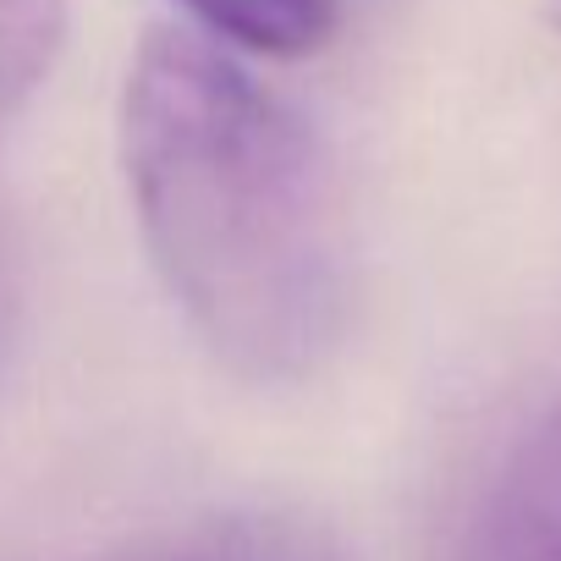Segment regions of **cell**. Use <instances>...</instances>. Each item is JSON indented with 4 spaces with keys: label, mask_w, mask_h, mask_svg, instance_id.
I'll return each instance as SVG.
<instances>
[{
    "label": "cell",
    "mask_w": 561,
    "mask_h": 561,
    "mask_svg": "<svg viewBox=\"0 0 561 561\" xmlns=\"http://www.w3.org/2000/svg\"><path fill=\"white\" fill-rule=\"evenodd\" d=\"M545 12H550V23L561 28V0H550V7H545Z\"/></svg>",
    "instance_id": "cell-6"
},
{
    "label": "cell",
    "mask_w": 561,
    "mask_h": 561,
    "mask_svg": "<svg viewBox=\"0 0 561 561\" xmlns=\"http://www.w3.org/2000/svg\"><path fill=\"white\" fill-rule=\"evenodd\" d=\"M127 561H353L336 539L298 523H226L182 545H160Z\"/></svg>",
    "instance_id": "cell-5"
},
{
    "label": "cell",
    "mask_w": 561,
    "mask_h": 561,
    "mask_svg": "<svg viewBox=\"0 0 561 561\" xmlns=\"http://www.w3.org/2000/svg\"><path fill=\"white\" fill-rule=\"evenodd\" d=\"M144 248L193 336L253 386H298L347 325V231L309 122L209 34L149 28L122 89Z\"/></svg>",
    "instance_id": "cell-1"
},
{
    "label": "cell",
    "mask_w": 561,
    "mask_h": 561,
    "mask_svg": "<svg viewBox=\"0 0 561 561\" xmlns=\"http://www.w3.org/2000/svg\"><path fill=\"white\" fill-rule=\"evenodd\" d=\"M446 561H561V402L501 457Z\"/></svg>",
    "instance_id": "cell-2"
},
{
    "label": "cell",
    "mask_w": 561,
    "mask_h": 561,
    "mask_svg": "<svg viewBox=\"0 0 561 561\" xmlns=\"http://www.w3.org/2000/svg\"><path fill=\"white\" fill-rule=\"evenodd\" d=\"M67 0H0V127L50 78L67 45Z\"/></svg>",
    "instance_id": "cell-4"
},
{
    "label": "cell",
    "mask_w": 561,
    "mask_h": 561,
    "mask_svg": "<svg viewBox=\"0 0 561 561\" xmlns=\"http://www.w3.org/2000/svg\"><path fill=\"white\" fill-rule=\"evenodd\" d=\"M182 7L215 45H237L270 61L314 56L336 34L331 0H182Z\"/></svg>",
    "instance_id": "cell-3"
}]
</instances>
